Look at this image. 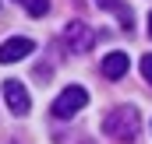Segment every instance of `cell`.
<instances>
[{"label": "cell", "instance_id": "obj_1", "mask_svg": "<svg viewBox=\"0 0 152 144\" xmlns=\"http://www.w3.org/2000/svg\"><path fill=\"white\" fill-rule=\"evenodd\" d=\"M138 130H142V112L134 106H117L103 120V134L113 137V141H120V144H131L138 137Z\"/></svg>", "mask_w": 152, "mask_h": 144}, {"label": "cell", "instance_id": "obj_2", "mask_svg": "<svg viewBox=\"0 0 152 144\" xmlns=\"http://www.w3.org/2000/svg\"><path fill=\"white\" fill-rule=\"evenodd\" d=\"M88 106V91L81 88V84H71V88H64L60 95H57V102H53V116L57 120H71L78 109Z\"/></svg>", "mask_w": 152, "mask_h": 144}, {"label": "cell", "instance_id": "obj_3", "mask_svg": "<svg viewBox=\"0 0 152 144\" xmlns=\"http://www.w3.org/2000/svg\"><path fill=\"white\" fill-rule=\"evenodd\" d=\"M4 102H7V109H11L14 116H25V112L32 109V95L25 91V84H21L18 77H7V81H4Z\"/></svg>", "mask_w": 152, "mask_h": 144}, {"label": "cell", "instance_id": "obj_4", "mask_svg": "<svg viewBox=\"0 0 152 144\" xmlns=\"http://www.w3.org/2000/svg\"><path fill=\"white\" fill-rule=\"evenodd\" d=\"M64 42L71 46V53H88L92 42H96V32H92V25H85V21H71V25L64 28Z\"/></svg>", "mask_w": 152, "mask_h": 144}, {"label": "cell", "instance_id": "obj_5", "mask_svg": "<svg viewBox=\"0 0 152 144\" xmlns=\"http://www.w3.org/2000/svg\"><path fill=\"white\" fill-rule=\"evenodd\" d=\"M32 49H36V42H32V39H25V35L7 39V42L0 46V63H18V60H25Z\"/></svg>", "mask_w": 152, "mask_h": 144}, {"label": "cell", "instance_id": "obj_6", "mask_svg": "<svg viewBox=\"0 0 152 144\" xmlns=\"http://www.w3.org/2000/svg\"><path fill=\"white\" fill-rule=\"evenodd\" d=\"M131 67V60H127V53H106L103 56V74L110 77V81H120L124 74Z\"/></svg>", "mask_w": 152, "mask_h": 144}, {"label": "cell", "instance_id": "obj_7", "mask_svg": "<svg viewBox=\"0 0 152 144\" xmlns=\"http://www.w3.org/2000/svg\"><path fill=\"white\" fill-rule=\"evenodd\" d=\"M18 4H21V7H25L32 18H42V14L50 11V0H18Z\"/></svg>", "mask_w": 152, "mask_h": 144}, {"label": "cell", "instance_id": "obj_8", "mask_svg": "<svg viewBox=\"0 0 152 144\" xmlns=\"http://www.w3.org/2000/svg\"><path fill=\"white\" fill-rule=\"evenodd\" d=\"M142 74H145V81L152 84V53H145V56H142Z\"/></svg>", "mask_w": 152, "mask_h": 144}, {"label": "cell", "instance_id": "obj_9", "mask_svg": "<svg viewBox=\"0 0 152 144\" xmlns=\"http://www.w3.org/2000/svg\"><path fill=\"white\" fill-rule=\"evenodd\" d=\"M149 35H152V14H149Z\"/></svg>", "mask_w": 152, "mask_h": 144}]
</instances>
